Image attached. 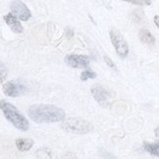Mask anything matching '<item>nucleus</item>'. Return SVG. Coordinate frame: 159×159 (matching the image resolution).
<instances>
[{"label":"nucleus","mask_w":159,"mask_h":159,"mask_svg":"<svg viewBox=\"0 0 159 159\" xmlns=\"http://www.w3.org/2000/svg\"><path fill=\"white\" fill-rule=\"evenodd\" d=\"M104 62H105L111 69H113V70L116 69V65H115V63L113 62V60H111L108 56H106V55L104 56Z\"/></svg>","instance_id":"nucleus-15"},{"label":"nucleus","mask_w":159,"mask_h":159,"mask_svg":"<svg viewBox=\"0 0 159 159\" xmlns=\"http://www.w3.org/2000/svg\"><path fill=\"white\" fill-rule=\"evenodd\" d=\"M110 39L116 49V52L121 58H125L129 54V45L125 40L124 36L122 35L117 30L112 29L110 30Z\"/></svg>","instance_id":"nucleus-4"},{"label":"nucleus","mask_w":159,"mask_h":159,"mask_svg":"<svg viewBox=\"0 0 159 159\" xmlns=\"http://www.w3.org/2000/svg\"><path fill=\"white\" fill-rule=\"evenodd\" d=\"M4 77H6L4 76V65L3 63H1V83L4 82Z\"/></svg>","instance_id":"nucleus-16"},{"label":"nucleus","mask_w":159,"mask_h":159,"mask_svg":"<svg viewBox=\"0 0 159 159\" xmlns=\"http://www.w3.org/2000/svg\"><path fill=\"white\" fill-rule=\"evenodd\" d=\"M91 94H93V98L99 103L102 106H107L109 104L110 98H111V94L109 91L102 85L95 84L90 89Z\"/></svg>","instance_id":"nucleus-8"},{"label":"nucleus","mask_w":159,"mask_h":159,"mask_svg":"<svg viewBox=\"0 0 159 159\" xmlns=\"http://www.w3.org/2000/svg\"><path fill=\"white\" fill-rule=\"evenodd\" d=\"M125 2H129L134 5H140V6H143V5H150L151 1L150 0H123Z\"/></svg>","instance_id":"nucleus-14"},{"label":"nucleus","mask_w":159,"mask_h":159,"mask_svg":"<svg viewBox=\"0 0 159 159\" xmlns=\"http://www.w3.org/2000/svg\"><path fill=\"white\" fill-rule=\"evenodd\" d=\"M29 117L35 123H57L65 119V111L60 107L49 104H34L28 109Z\"/></svg>","instance_id":"nucleus-1"},{"label":"nucleus","mask_w":159,"mask_h":159,"mask_svg":"<svg viewBox=\"0 0 159 159\" xmlns=\"http://www.w3.org/2000/svg\"><path fill=\"white\" fill-rule=\"evenodd\" d=\"M96 78V74L91 70H85L82 73L81 75V80L82 81H88L89 79H95Z\"/></svg>","instance_id":"nucleus-13"},{"label":"nucleus","mask_w":159,"mask_h":159,"mask_svg":"<svg viewBox=\"0 0 159 159\" xmlns=\"http://www.w3.org/2000/svg\"><path fill=\"white\" fill-rule=\"evenodd\" d=\"M66 65H68L71 68H77L82 69L88 67L89 64V57L85 55H80V54H69L67 55L64 59Z\"/></svg>","instance_id":"nucleus-7"},{"label":"nucleus","mask_w":159,"mask_h":159,"mask_svg":"<svg viewBox=\"0 0 159 159\" xmlns=\"http://www.w3.org/2000/svg\"><path fill=\"white\" fill-rule=\"evenodd\" d=\"M4 21L7 24L8 27L13 30L16 34H22L23 33V26L18 20V18L13 13H8L7 15L4 16Z\"/></svg>","instance_id":"nucleus-9"},{"label":"nucleus","mask_w":159,"mask_h":159,"mask_svg":"<svg viewBox=\"0 0 159 159\" xmlns=\"http://www.w3.org/2000/svg\"><path fill=\"white\" fill-rule=\"evenodd\" d=\"M154 23H155V25L157 26V28L159 29V16H154Z\"/></svg>","instance_id":"nucleus-17"},{"label":"nucleus","mask_w":159,"mask_h":159,"mask_svg":"<svg viewBox=\"0 0 159 159\" xmlns=\"http://www.w3.org/2000/svg\"><path fill=\"white\" fill-rule=\"evenodd\" d=\"M61 128L68 133L77 134H85L93 131V127L90 122L83 118H68L62 124Z\"/></svg>","instance_id":"nucleus-3"},{"label":"nucleus","mask_w":159,"mask_h":159,"mask_svg":"<svg viewBox=\"0 0 159 159\" xmlns=\"http://www.w3.org/2000/svg\"><path fill=\"white\" fill-rule=\"evenodd\" d=\"M10 9L12 13L21 21L26 22L32 17V14H30V11L29 10V8L25 5V3H23L20 0H13L10 5Z\"/></svg>","instance_id":"nucleus-6"},{"label":"nucleus","mask_w":159,"mask_h":159,"mask_svg":"<svg viewBox=\"0 0 159 159\" xmlns=\"http://www.w3.org/2000/svg\"><path fill=\"white\" fill-rule=\"evenodd\" d=\"M34 145V140L30 139H16V146L20 151H28Z\"/></svg>","instance_id":"nucleus-10"},{"label":"nucleus","mask_w":159,"mask_h":159,"mask_svg":"<svg viewBox=\"0 0 159 159\" xmlns=\"http://www.w3.org/2000/svg\"><path fill=\"white\" fill-rule=\"evenodd\" d=\"M3 90L5 95L9 97H17L23 95L27 90V85L23 81L20 80H12L3 85Z\"/></svg>","instance_id":"nucleus-5"},{"label":"nucleus","mask_w":159,"mask_h":159,"mask_svg":"<svg viewBox=\"0 0 159 159\" xmlns=\"http://www.w3.org/2000/svg\"><path fill=\"white\" fill-rule=\"evenodd\" d=\"M155 136L157 138H159V127H157L156 129H155Z\"/></svg>","instance_id":"nucleus-18"},{"label":"nucleus","mask_w":159,"mask_h":159,"mask_svg":"<svg viewBox=\"0 0 159 159\" xmlns=\"http://www.w3.org/2000/svg\"><path fill=\"white\" fill-rule=\"evenodd\" d=\"M0 107H1L2 112L5 116V118L7 119L10 123L14 125L15 128L18 130L26 132L29 129V121L24 115H22L19 110H18L14 105H12L11 103L1 100L0 102Z\"/></svg>","instance_id":"nucleus-2"},{"label":"nucleus","mask_w":159,"mask_h":159,"mask_svg":"<svg viewBox=\"0 0 159 159\" xmlns=\"http://www.w3.org/2000/svg\"><path fill=\"white\" fill-rule=\"evenodd\" d=\"M143 148L149 154L159 157V140L155 143H144Z\"/></svg>","instance_id":"nucleus-12"},{"label":"nucleus","mask_w":159,"mask_h":159,"mask_svg":"<svg viewBox=\"0 0 159 159\" xmlns=\"http://www.w3.org/2000/svg\"><path fill=\"white\" fill-rule=\"evenodd\" d=\"M139 39L142 40L143 43H146V44H154L155 43V39L154 36L152 35V34L149 32L148 30H142L139 32Z\"/></svg>","instance_id":"nucleus-11"}]
</instances>
